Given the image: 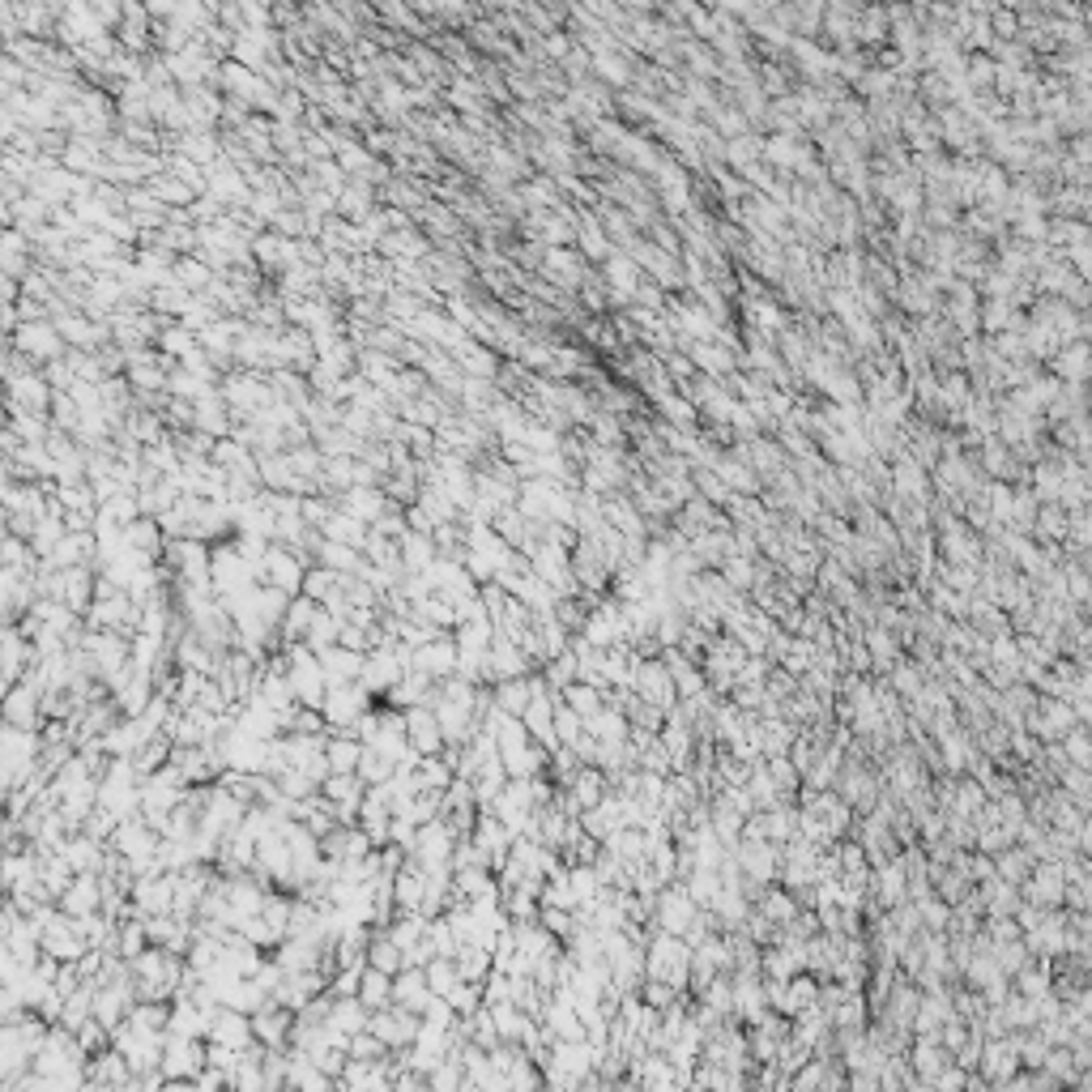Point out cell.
<instances>
[{
	"label": "cell",
	"mask_w": 1092,
	"mask_h": 1092,
	"mask_svg": "<svg viewBox=\"0 0 1092 1092\" xmlns=\"http://www.w3.org/2000/svg\"><path fill=\"white\" fill-rule=\"evenodd\" d=\"M265 572H270V585H277V589H286V593H295L299 589V581H303V572H299V559L295 555H286V551H265Z\"/></svg>",
	"instance_id": "cell-1"
},
{
	"label": "cell",
	"mask_w": 1092,
	"mask_h": 1092,
	"mask_svg": "<svg viewBox=\"0 0 1092 1092\" xmlns=\"http://www.w3.org/2000/svg\"><path fill=\"white\" fill-rule=\"evenodd\" d=\"M359 999L367 1002V1007H389L393 1002V973H384V969H376V965H367L363 969V981H359Z\"/></svg>",
	"instance_id": "cell-2"
},
{
	"label": "cell",
	"mask_w": 1092,
	"mask_h": 1092,
	"mask_svg": "<svg viewBox=\"0 0 1092 1092\" xmlns=\"http://www.w3.org/2000/svg\"><path fill=\"white\" fill-rule=\"evenodd\" d=\"M325 756H329V772H359L363 747L351 739V730H346L342 739H329V742H325Z\"/></svg>",
	"instance_id": "cell-3"
},
{
	"label": "cell",
	"mask_w": 1092,
	"mask_h": 1092,
	"mask_svg": "<svg viewBox=\"0 0 1092 1092\" xmlns=\"http://www.w3.org/2000/svg\"><path fill=\"white\" fill-rule=\"evenodd\" d=\"M431 555H435V551H431V546H427V538H405L402 563H405V568H410V572H419V568H427V563H431Z\"/></svg>",
	"instance_id": "cell-4"
},
{
	"label": "cell",
	"mask_w": 1092,
	"mask_h": 1092,
	"mask_svg": "<svg viewBox=\"0 0 1092 1092\" xmlns=\"http://www.w3.org/2000/svg\"><path fill=\"white\" fill-rule=\"evenodd\" d=\"M559 730H563V739L572 742L577 739V717H572V713H559Z\"/></svg>",
	"instance_id": "cell-5"
}]
</instances>
